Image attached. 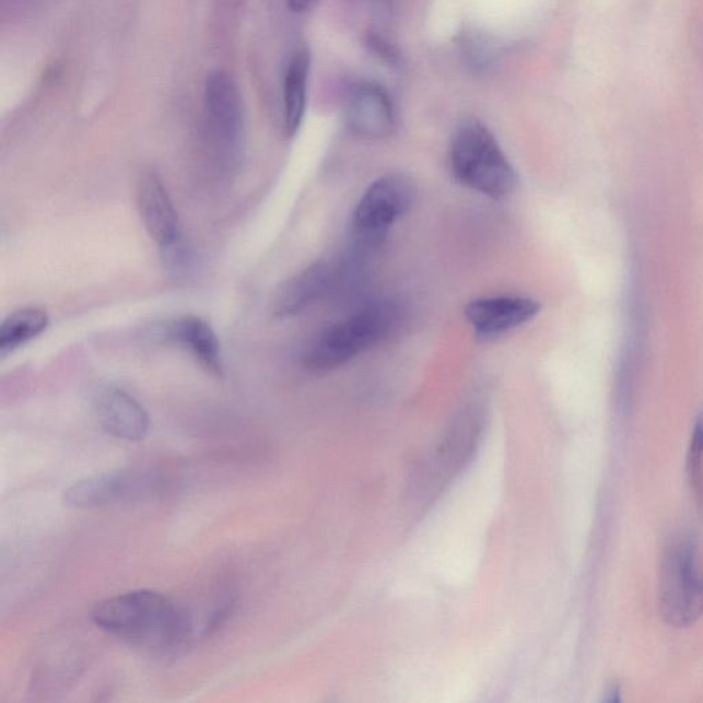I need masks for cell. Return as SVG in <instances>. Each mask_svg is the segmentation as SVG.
<instances>
[{"label":"cell","instance_id":"8992f818","mask_svg":"<svg viewBox=\"0 0 703 703\" xmlns=\"http://www.w3.org/2000/svg\"><path fill=\"white\" fill-rule=\"evenodd\" d=\"M209 143L220 165L234 168L244 148L245 116L238 85L227 72L209 74L203 96Z\"/></svg>","mask_w":703,"mask_h":703},{"label":"cell","instance_id":"277c9868","mask_svg":"<svg viewBox=\"0 0 703 703\" xmlns=\"http://www.w3.org/2000/svg\"><path fill=\"white\" fill-rule=\"evenodd\" d=\"M659 609L676 628L695 624L703 616V571L694 539L673 536L665 546L659 573Z\"/></svg>","mask_w":703,"mask_h":703},{"label":"cell","instance_id":"3957f363","mask_svg":"<svg viewBox=\"0 0 703 703\" xmlns=\"http://www.w3.org/2000/svg\"><path fill=\"white\" fill-rule=\"evenodd\" d=\"M397 321L399 311L390 302L364 304L314 338L304 355L305 367L315 373L340 368L388 338Z\"/></svg>","mask_w":703,"mask_h":703},{"label":"cell","instance_id":"8fae6325","mask_svg":"<svg viewBox=\"0 0 703 703\" xmlns=\"http://www.w3.org/2000/svg\"><path fill=\"white\" fill-rule=\"evenodd\" d=\"M347 121L359 138L377 141L390 137L396 127L390 96L377 84L359 85L349 99Z\"/></svg>","mask_w":703,"mask_h":703},{"label":"cell","instance_id":"52a82bcc","mask_svg":"<svg viewBox=\"0 0 703 703\" xmlns=\"http://www.w3.org/2000/svg\"><path fill=\"white\" fill-rule=\"evenodd\" d=\"M540 309V303L529 297H481L467 303L465 318L477 337L492 340L528 324Z\"/></svg>","mask_w":703,"mask_h":703},{"label":"cell","instance_id":"6da1fadb","mask_svg":"<svg viewBox=\"0 0 703 703\" xmlns=\"http://www.w3.org/2000/svg\"><path fill=\"white\" fill-rule=\"evenodd\" d=\"M91 620L102 631L143 646L168 647L186 632V617L165 595L139 589L96 604Z\"/></svg>","mask_w":703,"mask_h":703},{"label":"cell","instance_id":"9c48e42d","mask_svg":"<svg viewBox=\"0 0 703 703\" xmlns=\"http://www.w3.org/2000/svg\"><path fill=\"white\" fill-rule=\"evenodd\" d=\"M93 406L102 431L125 442H142L150 429V417L136 397L115 386L95 390Z\"/></svg>","mask_w":703,"mask_h":703},{"label":"cell","instance_id":"ba28073f","mask_svg":"<svg viewBox=\"0 0 703 703\" xmlns=\"http://www.w3.org/2000/svg\"><path fill=\"white\" fill-rule=\"evenodd\" d=\"M137 207L150 238L161 251L184 243L180 220L168 190L155 172H144L138 180Z\"/></svg>","mask_w":703,"mask_h":703},{"label":"cell","instance_id":"5b68a950","mask_svg":"<svg viewBox=\"0 0 703 703\" xmlns=\"http://www.w3.org/2000/svg\"><path fill=\"white\" fill-rule=\"evenodd\" d=\"M418 198L415 180L401 172L379 176L359 200L352 216L353 237L379 246L391 225L414 208Z\"/></svg>","mask_w":703,"mask_h":703},{"label":"cell","instance_id":"7c38bea8","mask_svg":"<svg viewBox=\"0 0 703 703\" xmlns=\"http://www.w3.org/2000/svg\"><path fill=\"white\" fill-rule=\"evenodd\" d=\"M166 336L187 349L208 374L222 377V347L216 332L207 320L195 315L181 316L166 327Z\"/></svg>","mask_w":703,"mask_h":703},{"label":"cell","instance_id":"5bb4252c","mask_svg":"<svg viewBox=\"0 0 703 703\" xmlns=\"http://www.w3.org/2000/svg\"><path fill=\"white\" fill-rule=\"evenodd\" d=\"M311 58L305 50L290 57L282 83L283 130L288 137L296 136L307 109Z\"/></svg>","mask_w":703,"mask_h":703},{"label":"cell","instance_id":"4fadbf2b","mask_svg":"<svg viewBox=\"0 0 703 703\" xmlns=\"http://www.w3.org/2000/svg\"><path fill=\"white\" fill-rule=\"evenodd\" d=\"M138 487L139 481L136 477L127 473L91 476L69 487L63 492V503L78 509L109 506L132 496Z\"/></svg>","mask_w":703,"mask_h":703},{"label":"cell","instance_id":"2e32d148","mask_svg":"<svg viewBox=\"0 0 703 703\" xmlns=\"http://www.w3.org/2000/svg\"><path fill=\"white\" fill-rule=\"evenodd\" d=\"M703 459V408L696 417L694 433H692L691 444L689 449V459H687V467H689V474L694 482L700 481L701 466Z\"/></svg>","mask_w":703,"mask_h":703},{"label":"cell","instance_id":"9a60e30c","mask_svg":"<svg viewBox=\"0 0 703 703\" xmlns=\"http://www.w3.org/2000/svg\"><path fill=\"white\" fill-rule=\"evenodd\" d=\"M50 319L45 311L30 307L15 311L3 320L0 327V355L7 356L8 353L25 345L26 342L39 337L45 332Z\"/></svg>","mask_w":703,"mask_h":703},{"label":"cell","instance_id":"7a4b0ae2","mask_svg":"<svg viewBox=\"0 0 703 703\" xmlns=\"http://www.w3.org/2000/svg\"><path fill=\"white\" fill-rule=\"evenodd\" d=\"M449 164L459 185L491 200H504L517 189V172L497 139L480 120H465L456 127L450 139Z\"/></svg>","mask_w":703,"mask_h":703},{"label":"cell","instance_id":"30bf717a","mask_svg":"<svg viewBox=\"0 0 703 703\" xmlns=\"http://www.w3.org/2000/svg\"><path fill=\"white\" fill-rule=\"evenodd\" d=\"M336 271L329 262L316 261L284 282L272 303V314L278 319H289L303 314L335 290Z\"/></svg>","mask_w":703,"mask_h":703},{"label":"cell","instance_id":"e0dca14e","mask_svg":"<svg viewBox=\"0 0 703 703\" xmlns=\"http://www.w3.org/2000/svg\"><path fill=\"white\" fill-rule=\"evenodd\" d=\"M314 0H288L289 8L296 13H303L305 10L309 9Z\"/></svg>","mask_w":703,"mask_h":703}]
</instances>
